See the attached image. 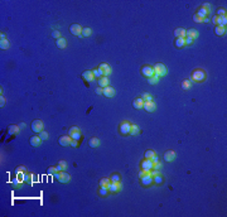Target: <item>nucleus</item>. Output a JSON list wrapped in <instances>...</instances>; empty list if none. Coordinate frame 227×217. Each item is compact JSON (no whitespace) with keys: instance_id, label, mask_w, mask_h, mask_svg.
<instances>
[{"instance_id":"1","label":"nucleus","mask_w":227,"mask_h":217,"mask_svg":"<svg viewBox=\"0 0 227 217\" xmlns=\"http://www.w3.org/2000/svg\"><path fill=\"white\" fill-rule=\"evenodd\" d=\"M206 77H207V74H206L204 71H202V69H196L194 72H192L191 81H194V82H203V81H206Z\"/></svg>"},{"instance_id":"2","label":"nucleus","mask_w":227,"mask_h":217,"mask_svg":"<svg viewBox=\"0 0 227 217\" xmlns=\"http://www.w3.org/2000/svg\"><path fill=\"white\" fill-rule=\"evenodd\" d=\"M53 177L56 178V179L59 183H68V182H69V179H71V176H69L68 173H66L64 171L56 172V173L53 174Z\"/></svg>"},{"instance_id":"3","label":"nucleus","mask_w":227,"mask_h":217,"mask_svg":"<svg viewBox=\"0 0 227 217\" xmlns=\"http://www.w3.org/2000/svg\"><path fill=\"white\" fill-rule=\"evenodd\" d=\"M153 68H154V74L158 76V77L165 76V74L168 73V69H167V67H165L163 63H157Z\"/></svg>"},{"instance_id":"4","label":"nucleus","mask_w":227,"mask_h":217,"mask_svg":"<svg viewBox=\"0 0 227 217\" xmlns=\"http://www.w3.org/2000/svg\"><path fill=\"white\" fill-rule=\"evenodd\" d=\"M69 136L72 138V140H77V141L81 140L82 134H81V130H79L78 126H72V128L69 129Z\"/></svg>"},{"instance_id":"5","label":"nucleus","mask_w":227,"mask_h":217,"mask_svg":"<svg viewBox=\"0 0 227 217\" xmlns=\"http://www.w3.org/2000/svg\"><path fill=\"white\" fill-rule=\"evenodd\" d=\"M43 129H44V122L42 120H34L33 122H32V130H33L34 133L43 131Z\"/></svg>"},{"instance_id":"6","label":"nucleus","mask_w":227,"mask_h":217,"mask_svg":"<svg viewBox=\"0 0 227 217\" xmlns=\"http://www.w3.org/2000/svg\"><path fill=\"white\" fill-rule=\"evenodd\" d=\"M69 32H71L73 35H77L79 38H83V37H82V27H81L79 24H72V25L69 27Z\"/></svg>"},{"instance_id":"7","label":"nucleus","mask_w":227,"mask_h":217,"mask_svg":"<svg viewBox=\"0 0 227 217\" xmlns=\"http://www.w3.org/2000/svg\"><path fill=\"white\" fill-rule=\"evenodd\" d=\"M130 129H131V124L129 121H122V122L120 124V133H121L122 135L130 134Z\"/></svg>"},{"instance_id":"8","label":"nucleus","mask_w":227,"mask_h":217,"mask_svg":"<svg viewBox=\"0 0 227 217\" xmlns=\"http://www.w3.org/2000/svg\"><path fill=\"white\" fill-rule=\"evenodd\" d=\"M107 188H108V192H111V193H117V192H120V189H121V183L120 182H110L107 184Z\"/></svg>"},{"instance_id":"9","label":"nucleus","mask_w":227,"mask_h":217,"mask_svg":"<svg viewBox=\"0 0 227 217\" xmlns=\"http://www.w3.org/2000/svg\"><path fill=\"white\" fill-rule=\"evenodd\" d=\"M141 73L144 74L145 77L150 78V77H153L154 76V68L152 67V66H143L141 67Z\"/></svg>"},{"instance_id":"10","label":"nucleus","mask_w":227,"mask_h":217,"mask_svg":"<svg viewBox=\"0 0 227 217\" xmlns=\"http://www.w3.org/2000/svg\"><path fill=\"white\" fill-rule=\"evenodd\" d=\"M141 169H144V171L146 172H150L152 169H154V164L153 162H152V159H144L141 162Z\"/></svg>"},{"instance_id":"11","label":"nucleus","mask_w":227,"mask_h":217,"mask_svg":"<svg viewBox=\"0 0 227 217\" xmlns=\"http://www.w3.org/2000/svg\"><path fill=\"white\" fill-rule=\"evenodd\" d=\"M98 68H100L102 72H103V76H105V77H108V76L111 74V72H112L111 67L108 66L107 63H101V64L98 66Z\"/></svg>"},{"instance_id":"12","label":"nucleus","mask_w":227,"mask_h":217,"mask_svg":"<svg viewBox=\"0 0 227 217\" xmlns=\"http://www.w3.org/2000/svg\"><path fill=\"white\" fill-rule=\"evenodd\" d=\"M141 179V184L143 186H150V184H153L154 183V179H153V176L150 174V173H148V174H145L143 178H140Z\"/></svg>"},{"instance_id":"13","label":"nucleus","mask_w":227,"mask_h":217,"mask_svg":"<svg viewBox=\"0 0 227 217\" xmlns=\"http://www.w3.org/2000/svg\"><path fill=\"white\" fill-rule=\"evenodd\" d=\"M143 108L148 112H153V111L157 110V105H155L154 101H146V102H144V107Z\"/></svg>"},{"instance_id":"14","label":"nucleus","mask_w":227,"mask_h":217,"mask_svg":"<svg viewBox=\"0 0 227 217\" xmlns=\"http://www.w3.org/2000/svg\"><path fill=\"white\" fill-rule=\"evenodd\" d=\"M71 141H72V138L69 136V135H63V136H61L59 139H58V143H59V145H62V147H67V145H69Z\"/></svg>"},{"instance_id":"15","label":"nucleus","mask_w":227,"mask_h":217,"mask_svg":"<svg viewBox=\"0 0 227 217\" xmlns=\"http://www.w3.org/2000/svg\"><path fill=\"white\" fill-rule=\"evenodd\" d=\"M103 95H105L106 97H114L115 95H116V91H115V88H114V87L107 86V87H105V88H103Z\"/></svg>"},{"instance_id":"16","label":"nucleus","mask_w":227,"mask_h":217,"mask_svg":"<svg viewBox=\"0 0 227 217\" xmlns=\"http://www.w3.org/2000/svg\"><path fill=\"white\" fill-rule=\"evenodd\" d=\"M176 158H177V154L174 152H172V150H168V152H165L164 153V160L165 162H173Z\"/></svg>"},{"instance_id":"17","label":"nucleus","mask_w":227,"mask_h":217,"mask_svg":"<svg viewBox=\"0 0 227 217\" xmlns=\"http://www.w3.org/2000/svg\"><path fill=\"white\" fill-rule=\"evenodd\" d=\"M133 106H134V108H136V110H141V108L144 107V100H143L141 97L135 98L134 102H133Z\"/></svg>"},{"instance_id":"18","label":"nucleus","mask_w":227,"mask_h":217,"mask_svg":"<svg viewBox=\"0 0 227 217\" xmlns=\"http://www.w3.org/2000/svg\"><path fill=\"white\" fill-rule=\"evenodd\" d=\"M186 34H187V30L184 28H177L174 30V35L177 38H186Z\"/></svg>"},{"instance_id":"19","label":"nucleus","mask_w":227,"mask_h":217,"mask_svg":"<svg viewBox=\"0 0 227 217\" xmlns=\"http://www.w3.org/2000/svg\"><path fill=\"white\" fill-rule=\"evenodd\" d=\"M198 32L196 30V29H189V30H187V34H186V37H188V38H192L193 40L196 39V38H198Z\"/></svg>"},{"instance_id":"20","label":"nucleus","mask_w":227,"mask_h":217,"mask_svg":"<svg viewBox=\"0 0 227 217\" xmlns=\"http://www.w3.org/2000/svg\"><path fill=\"white\" fill-rule=\"evenodd\" d=\"M82 77L85 78L87 82H91V81H93V73H92V71H85L83 73H82Z\"/></svg>"},{"instance_id":"21","label":"nucleus","mask_w":227,"mask_h":217,"mask_svg":"<svg viewBox=\"0 0 227 217\" xmlns=\"http://www.w3.org/2000/svg\"><path fill=\"white\" fill-rule=\"evenodd\" d=\"M66 46H67V40H66V38L61 37V38H58V39H57V47H58L59 49L66 48Z\"/></svg>"},{"instance_id":"22","label":"nucleus","mask_w":227,"mask_h":217,"mask_svg":"<svg viewBox=\"0 0 227 217\" xmlns=\"http://www.w3.org/2000/svg\"><path fill=\"white\" fill-rule=\"evenodd\" d=\"M98 86L100 87H102V88H105V87H107L108 86V78L107 77H101V78H98Z\"/></svg>"},{"instance_id":"23","label":"nucleus","mask_w":227,"mask_h":217,"mask_svg":"<svg viewBox=\"0 0 227 217\" xmlns=\"http://www.w3.org/2000/svg\"><path fill=\"white\" fill-rule=\"evenodd\" d=\"M19 130H20V128H19L18 125H10L9 128H8V133H9V135L17 134V133H19Z\"/></svg>"},{"instance_id":"24","label":"nucleus","mask_w":227,"mask_h":217,"mask_svg":"<svg viewBox=\"0 0 227 217\" xmlns=\"http://www.w3.org/2000/svg\"><path fill=\"white\" fill-rule=\"evenodd\" d=\"M88 145H90L91 148H96V147L100 145V140L97 138H91L90 140H88Z\"/></svg>"},{"instance_id":"25","label":"nucleus","mask_w":227,"mask_h":217,"mask_svg":"<svg viewBox=\"0 0 227 217\" xmlns=\"http://www.w3.org/2000/svg\"><path fill=\"white\" fill-rule=\"evenodd\" d=\"M215 32L217 35H223L226 33V27H221V25H216Z\"/></svg>"},{"instance_id":"26","label":"nucleus","mask_w":227,"mask_h":217,"mask_svg":"<svg viewBox=\"0 0 227 217\" xmlns=\"http://www.w3.org/2000/svg\"><path fill=\"white\" fill-rule=\"evenodd\" d=\"M216 25L226 27L227 25V18L226 17H217V24H216Z\"/></svg>"},{"instance_id":"27","label":"nucleus","mask_w":227,"mask_h":217,"mask_svg":"<svg viewBox=\"0 0 227 217\" xmlns=\"http://www.w3.org/2000/svg\"><path fill=\"white\" fill-rule=\"evenodd\" d=\"M196 14H198L199 17L201 18H207V15H208V14H210V12H208V10H206V9H203V8H199L198 9V12L196 13Z\"/></svg>"},{"instance_id":"28","label":"nucleus","mask_w":227,"mask_h":217,"mask_svg":"<svg viewBox=\"0 0 227 217\" xmlns=\"http://www.w3.org/2000/svg\"><path fill=\"white\" fill-rule=\"evenodd\" d=\"M176 46L178 47V48H183V47L186 46V38H177Z\"/></svg>"},{"instance_id":"29","label":"nucleus","mask_w":227,"mask_h":217,"mask_svg":"<svg viewBox=\"0 0 227 217\" xmlns=\"http://www.w3.org/2000/svg\"><path fill=\"white\" fill-rule=\"evenodd\" d=\"M40 140H42V139H40L39 136H32L30 138V144H32L33 147H38L40 144Z\"/></svg>"},{"instance_id":"30","label":"nucleus","mask_w":227,"mask_h":217,"mask_svg":"<svg viewBox=\"0 0 227 217\" xmlns=\"http://www.w3.org/2000/svg\"><path fill=\"white\" fill-rule=\"evenodd\" d=\"M92 73H93V77H95V78H101V77H103V72H102L100 68H95L92 71Z\"/></svg>"},{"instance_id":"31","label":"nucleus","mask_w":227,"mask_h":217,"mask_svg":"<svg viewBox=\"0 0 227 217\" xmlns=\"http://www.w3.org/2000/svg\"><path fill=\"white\" fill-rule=\"evenodd\" d=\"M139 133H140V129H139V126L136 125V124L131 125V129H130V134H131V135H138Z\"/></svg>"},{"instance_id":"32","label":"nucleus","mask_w":227,"mask_h":217,"mask_svg":"<svg viewBox=\"0 0 227 217\" xmlns=\"http://www.w3.org/2000/svg\"><path fill=\"white\" fill-rule=\"evenodd\" d=\"M153 179H154V183H155V184H162V183L164 182V178L162 177L160 174H157V176H154Z\"/></svg>"},{"instance_id":"33","label":"nucleus","mask_w":227,"mask_h":217,"mask_svg":"<svg viewBox=\"0 0 227 217\" xmlns=\"http://www.w3.org/2000/svg\"><path fill=\"white\" fill-rule=\"evenodd\" d=\"M108 193V188L106 186H100V189H98V194L100 196H106Z\"/></svg>"},{"instance_id":"34","label":"nucleus","mask_w":227,"mask_h":217,"mask_svg":"<svg viewBox=\"0 0 227 217\" xmlns=\"http://www.w3.org/2000/svg\"><path fill=\"white\" fill-rule=\"evenodd\" d=\"M141 98L144 100V102H146V101H153L154 97L150 95V93H146V92H144L141 95Z\"/></svg>"},{"instance_id":"35","label":"nucleus","mask_w":227,"mask_h":217,"mask_svg":"<svg viewBox=\"0 0 227 217\" xmlns=\"http://www.w3.org/2000/svg\"><path fill=\"white\" fill-rule=\"evenodd\" d=\"M158 82H159V77L158 76H155V74H154L153 77L148 78V83H149V85H155V83H158Z\"/></svg>"},{"instance_id":"36","label":"nucleus","mask_w":227,"mask_h":217,"mask_svg":"<svg viewBox=\"0 0 227 217\" xmlns=\"http://www.w3.org/2000/svg\"><path fill=\"white\" fill-rule=\"evenodd\" d=\"M155 155H157V153L154 150H148V152H145V159H153Z\"/></svg>"},{"instance_id":"37","label":"nucleus","mask_w":227,"mask_h":217,"mask_svg":"<svg viewBox=\"0 0 227 217\" xmlns=\"http://www.w3.org/2000/svg\"><path fill=\"white\" fill-rule=\"evenodd\" d=\"M91 34H92V30H91V28H87V27L82 28V37H90Z\"/></svg>"},{"instance_id":"38","label":"nucleus","mask_w":227,"mask_h":217,"mask_svg":"<svg viewBox=\"0 0 227 217\" xmlns=\"http://www.w3.org/2000/svg\"><path fill=\"white\" fill-rule=\"evenodd\" d=\"M191 83H192V81L191 80H186L182 82V88H184V90H189L191 88Z\"/></svg>"},{"instance_id":"39","label":"nucleus","mask_w":227,"mask_h":217,"mask_svg":"<svg viewBox=\"0 0 227 217\" xmlns=\"http://www.w3.org/2000/svg\"><path fill=\"white\" fill-rule=\"evenodd\" d=\"M0 48H1V49H8V48H9V42L6 39L0 40Z\"/></svg>"},{"instance_id":"40","label":"nucleus","mask_w":227,"mask_h":217,"mask_svg":"<svg viewBox=\"0 0 227 217\" xmlns=\"http://www.w3.org/2000/svg\"><path fill=\"white\" fill-rule=\"evenodd\" d=\"M110 182H111L110 178H101V179H100V186H106V187H107V184Z\"/></svg>"},{"instance_id":"41","label":"nucleus","mask_w":227,"mask_h":217,"mask_svg":"<svg viewBox=\"0 0 227 217\" xmlns=\"http://www.w3.org/2000/svg\"><path fill=\"white\" fill-rule=\"evenodd\" d=\"M193 20H194V22H196V23H203V18H201L198 15V14H194V15H193Z\"/></svg>"},{"instance_id":"42","label":"nucleus","mask_w":227,"mask_h":217,"mask_svg":"<svg viewBox=\"0 0 227 217\" xmlns=\"http://www.w3.org/2000/svg\"><path fill=\"white\" fill-rule=\"evenodd\" d=\"M110 181L114 183H116V182H120V176L119 174H112L111 176V178H110Z\"/></svg>"},{"instance_id":"43","label":"nucleus","mask_w":227,"mask_h":217,"mask_svg":"<svg viewBox=\"0 0 227 217\" xmlns=\"http://www.w3.org/2000/svg\"><path fill=\"white\" fill-rule=\"evenodd\" d=\"M39 138L42 139V140H47V139H48V133L44 131V130H43V131H40L39 133Z\"/></svg>"},{"instance_id":"44","label":"nucleus","mask_w":227,"mask_h":217,"mask_svg":"<svg viewBox=\"0 0 227 217\" xmlns=\"http://www.w3.org/2000/svg\"><path fill=\"white\" fill-rule=\"evenodd\" d=\"M217 17H226V10L223 8H220L218 13H217Z\"/></svg>"},{"instance_id":"45","label":"nucleus","mask_w":227,"mask_h":217,"mask_svg":"<svg viewBox=\"0 0 227 217\" xmlns=\"http://www.w3.org/2000/svg\"><path fill=\"white\" fill-rule=\"evenodd\" d=\"M13 186H14V187H19V184H20V183H23L22 181H20V179H19V178H14V179H13Z\"/></svg>"},{"instance_id":"46","label":"nucleus","mask_w":227,"mask_h":217,"mask_svg":"<svg viewBox=\"0 0 227 217\" xmlns=\"http://www.w3.org/2000/svg\"><path fill=\"white\" fill-rule=\"evenodd\" d=\"M52 37L58 39V38H61V33H59L58 30H53V32H52Z\"/></svg>"},{"instance_id":"47","label":"nucleus","mask_w":227,"mask_h":217,"mask_svg":"<svg viewBox=\"0 0 227 217\" xmlns=\"http://www.w3.org/2000/svg\"><path fill=\"white\" fill-rule=\"evenodd\" d=\"M25 171H27V168L25 167H18L17 168V173H25Z\"/></svg>"},{"instance_id":"48","label":"nucleus","mask_w":227,"mask_h":217,"mask_svg":"<svg viewBox=\"0 0 227 217\" xmlns=\"http://www.w3.org/2000/svg\"><path fill=\"white\" fill-rule=\"evenodd\" d=\"M56 172H57L56 167H49V168H48V174H54Z\"/></svg>"},{"instance_id":"49","label":"nucleus","mask_w":227,"mask_h":217,"mask_svg":"<svg viewBox=\"0 0 227 217\" xmlns=\"http://www.w3.org/2000/svg\"><path fill=\"white\" fill-rule=\"evenodd\" d=\"M58 164L63 168V171H64V169H67V163H66L64 160H59V163H58Z\"/></svg>"},{"instance_id":"50","label":"nucleus","mask_w":227,"mask_h":217,"mask_svg":"<svg viewBox=\"0 0 227 217\" xmlns=\"http://www.w3.org/2000/svg\"><path fill=\"white\" fill-rule=\"evenodd\" d=\"M202 8H203V9H206V10H208V12H210V10H211V4H210V3H204L203 5H202Z\"/></svg>"},{"instance_id":"51","label":"nucleus","mask_w":227,"mask_h":217,"mask_svg":"<svg viewBox=\"0 0 227 217\" xmlns=\"http://www.w3.org/2000/svg\"><path fill=\"white\" fill-rule=\"evenodd\" d=\"M95 92H96V95H103V88H102V87H98V88L95 90Z\"/></svg>"},{"instance_id":"52","label":"nucleus","mask_w":227,"mask_h":217,"mask_svg":"<svg viewBox=\"0 0 227 217\" xmlns=\"http://www.w3.org/2000/svg\"><path fill=\"white\" fill-rule=\"evenodd\" d=\"M148 173H149V172H146V171H144V169H141V171L139 172V177L143 178L144 176H145V174H148Z\"/></svg>"},{"instance_id":"53","label":"nucleus","mask_w":227,"mask_h":217,"mask_svg":"<svg viewBox=\"0 0 227 217\" xmlns=\"http://www.w3.org/2000/svg\"><path fill=\"white\" fill-rule=\"evenodd\" d=\"M24 182H25V183H30V176H29V174H27V173H25V176H24Z\"/></svg>"},{"instance_id":"54","label":"nucleus","mask_w":227,"mask_h":217,"mask_svg":"<svg viewBox=\"0 0 227 217\" xmlns=\"http://www.w3.org/2000/svg\"><path fill=\"white\" fill-rule=\"evenodd\" d=\"M4 105H5V97H4V96H1V97H0V106L3 107Z\"/></svg>"},{"instance_id":"55","label":"nucleus","mask_w":227,"mask_h":217,"mask_svg":"<svg viewBox=\"0 0 227 217\" xmlns=\"http://www.w3.org/2000/svg\"><path fill=\"white\" fill-rule=\"evenodd\" d=\"M69 145H72L73 148H77V147H78V141H77V140H72Z\"/></svg>"},{"instance_id":"56","label":"nucleus","mask_w":227,"mask_h":217,"mask_svg":"<svg viewBox=\"0 0 227 217\" xmlns=\"http://www.w3.org/2000/svg\"><path fill=\"white\" fill-rule=\"evenodd\" d=\"M192 43H193L192 38H188V37H186V46H187V44H192Z\"/></svg>"},{"instance_id":"57","label":"nucleus","mask_w":227,"mask_h":217,"mask_svg":"<svg viewBox=\"0 0 227 217\" xmlns=\"http://www.w3.org/2000/svg\"><path fill=\"white\" fill-rule=\"evenodd\" d=\"M152 162H153V164H157V163H159V159H158V157H157V155H155V157H154L153 159H152Z\"/></svg>"},{"instance_id":"58","label":"nucleus","mask_w":227,"mask_h":217,"mask_svg":"<svg viewBox=\"0 0 227 217\" xmlns=\"http://www.w3.org/2000/svg\"><path fill=\"white\" fill-rule=\"evenodd\" d=\"M56 169H57V172H62L63 171V168L59 166V164H57V166H56Z\"/></svg>"},{"instance_id":"59","label":"nucleus","mask_w":227,"mask_h":217,"mask_svg":"<svg viewBox=\"0 0 227 217\" xmlns=\"http://www.w3.org/2000/svg\"><path fill=\"white\" fill-rule=\"evenodd\" d=\"M19 128H20V129H24V128H25V122H22V124H19Z\"/></svg>"},{"instance_id":"60","label":"nucleus","mask_w":227,"mask_h":217,"mask_svg":"<svg viewBox=\"0 0 227 217\" xmlns=\"http://www.w3.org/2000/svg\"><path fill=\"white\" fill-rule=\"evenodd\" d=\"M0 38H1V40L6 39V37H5V34H4V33H1V34H0Z\"/></svg>"},{"instance_id":"61","label":"nucleus","mask_w":227,"mask_h":217,"mask_svg":"<svg viewBox=\"0 0 227 217\" xmlns=\"http://www.w3.org/2000/svg\"><path fill=\"white\" fill-rule=\"evenodd\" d=\"M212 22H213V24H217V15H216V17H213Z\"/></svg>"}]
</instances>
